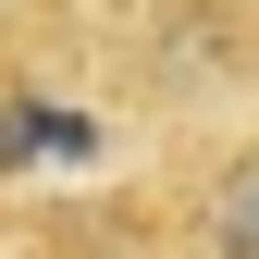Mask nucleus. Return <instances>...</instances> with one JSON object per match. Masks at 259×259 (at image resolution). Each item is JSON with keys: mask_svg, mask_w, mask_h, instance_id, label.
Instances as JSON below:
<instances>
[{"mask_svg": "<svg viewBox=\"0 0 259 259\" xmlns=\"http://www.w3.org/2000/svg\"><path fill=\"white\" fill-rule=\"evenodd\" d=\"M198 259H259V136L198 185Z\"/></svg>", "mask_w": 259, "mask_h": 259, "instance_id": "1", "label": "nucleus"}]
</instances>
